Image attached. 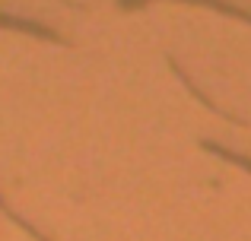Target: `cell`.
Segmentation results:
<instances>
[{"label": "cell", "mask_w": 251, "mask_h": 241, "mask_svg": "<svg viewBox=\"0 0 251 241\" xmlns=\"http://www.w3.org/2000/svg\"><path fill=\"white\" fill-rule=\"evenodd\" d=\"M203 146L210 149V153H216V155H223V159H229V162H239V165H245L251 168V159H245V155H235V153H229V149H223V146H216V143H203Z\"/></svg>", "instance_id": "6da1fadb"}]
</instances>
